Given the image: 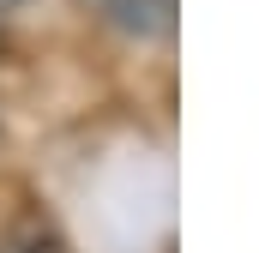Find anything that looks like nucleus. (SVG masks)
I'll return each instance as SVG.
<instances>
[{
    "instance_id": "f257e3e1",
    "label": "nucleus",
    "mask_w": 259,
    "mask_h": 253,
    "mask_svg": "<svg viewBox=\"0 0 259 253\" xmlns=\"http://www.w3.org/2000/svg\"><path fill=\"white\" fill-rule=\"evenodd\" d=\"M103 12V24H115L121 36H163L175 18V0H91Z\"/></svg>"
}]
</instances>
